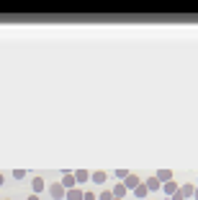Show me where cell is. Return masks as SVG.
Listing matches in <instances>:
<instances>
[{"label":"cell","instance_id":"1","mask_svg":"<svg viewBox=\"0 0 198 200\" xmlns=\"http://www.w3.org/2000/svg\"><path fill=\"white\" fill-rule=\"evenodd\" d=\"M62 195H64V187H62V185H51V198H57V200H59Z\"/></svg>","mask_w":198,"mask_h":200},{"label":"cell","instance_id":"2","mask_svg":"<svg viewBox=\"0 0 198 200\" xmlns=\"http://www.w3.org/2000/svg\"><path fill=\"white\" fill-rule=\"evenodd\" d=\"M157 177H160V180H170V177H173V172H170V169H160V172H157Z\"/></svg>","mask_w":198,"mask_h":200},{"label":"cell","instance_id":"3","mask_svg":"<svg viewBox=\"0 0 198 200\" xmlns=\"http://www.w3.org/2000/svg\"><path fill=\"white\" fill-rule=\"evenodd\" d=\"M93 180H95V182H106V174H103V172H95V174H93Z\"/></svg>","mask_w":198,"mask_h":200},{"label":"cell","instance_id":"4","mask_svg":"<svg viewBox=\"0 0 198 200\" xmlns=\"http://www.w3.org/2000/svg\"><path fill=\"white\" fill-rule=\"evenodd\" d=\"M13 177H16V180H23L26 172H23V169H16V172H13Z\"/></svg>","mask_w":198,"mask_h":200},{"label":"cell","instance_id":"5","mask_svg":"<svg viewBox=\"0 0 198 200\" xmlns=\"http://www.w3.org/2000/svg\"><path fill=\"white\" fill-rule=\"evenodd\" d=\"M136 195H139V198H144V195H147V187L139 185V187H136Z\"/></svg>","mask_w":198,"mask_h":200},{"label":"cell","instance_id":"6","mask_svg":"<svg viewBox=\"0 0 198 200\" xmlns=\"http://www.w3.org/2000/svg\"><path fill=\"white\" fill-rule=\"evenodd\" d=\"M88 174H90V172H85V169H83V172H77V180L85 182V180H88Z\"/></svg>","mask_w":198,"mask_h":200},{"label":"cell","instance_id":"7","mask_svg":"<svg viewBox=\"0 0 198 200\" xmlns=\"http://www.w3.org/2000/svg\"><path fill=\"white\" fill-rule=\"evenodd\" d=\"M126 185L129 187H136V177H126Z\"/></svg>","mask_w":198,"mask_h":200},{"label":"cell","instance_id":"8","mask_svg":"<svg viewBox=\"0 0 198 200\" xmlns=\"http://www.w3.org/2000/svg\"><path fill=\"white\" fill-rule=\"evenodd\" d=\"M70 200H80V193H77V190H72V193H70Z\"/></svg>","mask_w":198,"mask_h":200},{"label":"cell","instance_id":"9","mask_svg":"<svg viewBox=\"0 0 198 200\" xmlns=\"http://www.w3.org/2000/svg\"><path fill=\"white\" fill-rule=\"evenodd\" d=\"M0 185H3V177H0Z\"/></svg>","mask_w":198,"mask_h":200},{"label":"cell","instance_id":"10","mask_svg":"<svg viewBox=\"0 0 198 200\" xmlns=\"http://www.w3.org/2000/svg\"><path fill=\"white\" fill-rule=\"evenodd\" d=\"M196 198H198V190H196Z\"/></svg>","mask_w":198,"mask_h":200}]
</instances>
